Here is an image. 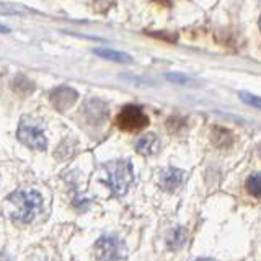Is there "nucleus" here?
<instances>
[{
	"instance_id": "4",
	"label": "nucleus",
	"mask_w": 261,
	"mask_h": 261,
	"mask_svg": "<svg viewBox=\"0 0 261 261\" xmlns=\"http://www.w3.org/2000/svg\"><path fill=\"white\" fill-rule=\"evenodd\" d=\"M116 124L121 130H126V133H137V130L149 126V118L139 106L129 105L124 106L118 114Z\"/></svg>"
},
{
	"instance_id": "8",
	"label": "nucleus",
	"mask_w": 261,
	"mask_h": 261,
	"mask_svg": "<svg viewBox=\"0 0 261 261\" xmlns=\"http://www.w3.org/2000/svg\"><path fill=\"white\" fill-rule=\"evenodd\" d=\"M185 171L178 168H167L160 173V186L165 191H175L183 183Z\"/></svg>"
},
{
	"instance_id": "14",
	"label": "nucleus",
	"mask_w": 261,
	"mask_h": 261,
	"mask_svg": "<svg viewBox=\"0 0 261 261\" xmlns=\"http://www.w3.org/2000/svg\"><path fill=\"white\" fill-rule=\"evenodd\" d=\"M13 88H15L18 93H21V95H28V93L33 92V90H35V85H33V82H31V80H28V79H24V77L20 75V77H16V79H15Z\"/></svg>"
},
{
	"instance_id": "12",
	"label": "nucleus",
	"mask_w": 261,
	"mask_h": 261,
	"mask_svg": "<svg viewBox=\"0 0 261 261\" xmlns=\"http://www.w3.org/2000/svg\"><path fill=\"white\" fill-rule=\"evenodd\" d=\"M185 242H186V230L181 227L173 228V230H171L167 237V243L171 250H176L179 247H183Z\"/></svg>"
},
{
	"instance_id": "5",
	"label": "nucleus",
	"mask_w": 261,
	"mask_h": 261,
	"mask_svg": "<svg viewBox=\"0 0 261 261\" xmlns=\"http://www.w3.org/2000/svg\"><path fill=\"white\" fill-rule=\"evenodd\" d=\"M95 256L98 261H119L124 258V245L113 235H105L95 243Z\"/></svg>"
},
{
	"instance_id": "19",
	"label": "nucleus",
	"mask_w": 261,
	"mask_h": 261,
	"mask_svg": "<svg viewBox=\"0 0 261 261\" xmlns=\"http://www.w3.org/2000/svg\"><path fill=\"white\" fill-rule=\"evenodd\" d=\"M196 261H216V259H211V258H199V259H196Z\"/></svg>"
},
{
	"instance_id": "16",
	"label": "nucleus",
	"mask_w": 261,
	"mask_h": 261,
	"mask_svg": "<svg viewBox=\"0 0 261 261\" xmlns=\"http://www.w3.org/2000/svg\"><path fill=\"white\" fill-rule=\"evenodd\" d=\"M185 126H186V122H185L183 118H170L168 122H167L168 130H170V133H173V134H176L181 129H185Z\"/></svg>"
},
{
	"instance_id": "20",
	"label": "nucleus",
	"mask_w": 261,
	"mask_h": 261,
	"mask_svg": "<svg viewBox=\"0 0 261 261\" xmlns=\"http://www.w3.org/2000/svg\"><path fill=\"white\" fill-rule=\"evenodd\" d=\"M259 30H261V18H259Z\"/></svg>"
},
{
	"instance_id": "11",
	"label": "nucleus",
	"mask_w": 261,
	"mask_h": 261,
	"mask_svg": "<svg viewBox=\"0 0 261 261\" xmlns=\"http://www.w3.org/2000/svg\"><path fill=\"white\" fill-rule=\"evenodd\" d=\"M95 54H98L103 59H108V61H114V62H119V64H130L133 62V57L124 54V53H118V51H113V49H103V47H98L95 49Z\"/></svg>"
},
{
	"instance_id": "15",
	"label": "nucleus",
	"mask_w": 261,
	"mask_h": 261,
	"mask_svg": "<svg viewBox=\"0 0 261 261\" xmlns=\"http://www.w3.org/2000/svg\"><path fill=\"white\" fill-rule=\"evenodd\" d=\"M165 77H167V80L173 82V84H179V85H191V84H193V80H191V79H188L186 75H183V73L170 72V73H167Z\"/></svg>"
},
{
	"instance_id": "3",
	"label": "nucleus",
	"mask_w": 261,
	"mask_h": 261,
	"mask_svg": "<svg viewBox=\"0 0 261 261\" xmlns=\"http://www.w3.org/2000/svg\"><path fill=\"white\" fill-rule=\"evenodd\" d=\"M16 137L20 139V142L30 147V149L46 150V147H47V141H46L43 129H41L38 122H35L33 119H28V118H23L20 121L18 130H16Z\"/></svg>"
},
{
	"instance_id": "7",
	"label": "nucleus",
	"mask_w": 261,
	"mask_h": 261,
	"mask_svg": "<svg viewBox=\"0 0 261 261\" xmlns=\"http://www.w3.org/2000/svg\"><path fill=\"white\" fill-rule=\"evenodd\" d=\"M84 114L90 124H101L108 116V108L101 100H90L85 105Z\"/></svg>"
},
{
	"instance_id": "17",
	"label": "nucleus",
	"mask_w": 261,
	"mask_h": 261,
	"mask_svg": "<svg viewBox=\"0 0 261 261\" xmlns=\"http://www.w3.org/2000/svg\"><path fill=\"white\" fill-rule=\"evenodd\" d=\"M240 100H242L243 103H247V105H250V106H255V108H259V110H261V98L256 96V95H250V93H247V92H242V93H240Z\"/></svg>"
},
{
	"instance_id": "9",
	"label": "nucleus",
	"mask_w": 261,
	"mask_h": 261,
	"mask_svg": "<svg viewBox=\"0 0 261 261\" xmlns=\"http://www.w3.org/2000/svg\"><path fill=\"white\" fill-rule=\"evenodd\" d=\"M160 149V141L155 134H145L136 142V150L142 155H153Z\"/></svg>"
},
{
	"instance_id": "18",
	"label": "nucleus",
	"mask_w": 261,
	"mask_h": 261,
	"mask_svg": "<svg viewBox=\"0 0 261 261\" xmlns=\"http://www.w3.org/2000/svg\"><path fill=\"white\" fill-rule=\"evenodd\" d=\"M10 30H8L7 27H4V24H0V33H8Z\"/></svg>"
},
{
	"instance_id": "10",
	"label": "nucleus",
	"mask_w": 261,
	"mask_h": 261,
	"mask_svg": "<svg viewBox=\"0 0 261 261\" xmlns=\"http://www.w3.org/2000/svg\"><path fill=\"white\" fill-rule=\"evenodd\" d=\"M211 139H212V144L219 149H227V147L232 145V133L225 127H214L211 133Z\"/></svg>"
},
{
	"instance_id": "1",
	"label": "nucleus",
	"mask_w": 261,
	"mask_h": 261,
	"mask_svg": "<svg viewBox=\"0 0 261 261\" xmlns=\"http://www.w3.org/2000/svg\"><path fill=\"white\" fill-rule=\"evenodd\" d=\"M13 206L10 217L20 224H30L43 207V196L35 190H20L7 198Z\"/></svg>"
},
{
	"instance_id": "2",
	"label": "nucleus",
	"mask_w": 261,
	"mask_h": 261,
	"mask_svg": "<svg viewBox=\"0 0 261 261\" xmlns=\"http://www.w3.org/2000/svg\"><path fill=\"white\" fill-rule=\"evenodd\" d=\"M106 185L113 194L122 196L134 181V171L129 160H113L105 165Z\"/></svg>"
},
{
	"instance_id": "13",
	"label": "nucleus",
	"mask_w": 261,
	"mask_h": 261,
	"mask_svg": "<svg viewBox=\"0 0 261 261\" xmlns=\"http://www.w3.org/2000/svg\"><path fill=\"white\" fill-rule=\"evenodd\" d=\"M245 188H247V191L255 196V198H261V173H255L248 176L247 183H245Z\"/></svg>"
},
{
	"instance_id": "6",
	"label": "nucleus",
	"mask_w": 261,
	"mask_h": 261,
	"mask_svg": "<svg viewBox=\"0 0 261 261\" xmlns=\"http://www.w3.org/2000/svg\"><path fill=\"white\" fill-rule=\"evenodd\" d=\"M77 98H79V93L75 90L67 85H62V87H57L51 93V103L56 110L65 111L77 101Z\"/></svg>"
}]
</instances>
